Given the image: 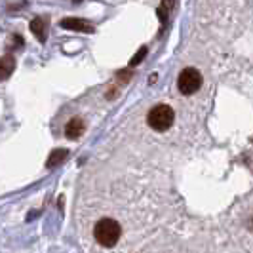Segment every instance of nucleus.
I'll use <instances>...</instances> for the list:
<instances>
[{"label": "nucleus", "instance_id": "8", "mask_svg": "<svg viewBox=\"0 0 253 253\" xmlns=\"http://www.w3.org/2000/svg\"><path fill=\"white\" fill-rule=\"evenodd\" d=\"M67 156H69V151H67V149H55V151L50 154V158H48V168H55V166L63 164Z\"/></svg>", "mask_w": 253, "mask_h": 253}, {"label": "nucleus", "instance_id": "1", "mask_svg": "<svg viewBox=\"0 0 253 253\" xmlns=\"http://www.w3.org/2000/svg\"><path fill=\"white\" fill-rule=\"evenodd\" d=\"M120 232H122V228L114 219H101L93 227L95 240L99 242L101 246H105V248H113L114 244L118 242V238H120Z\"/></svg>", "mask_w": 253, "mask_h": 253}, {"label": "nucleus", "instance_id": "2", "mask_svg": "<svg viewBox=\"0 0 253 253\" xmlns=\"http://www.w3.org/2000/svg\"><path fill=\"white\" fill-rule=\"evenodd\" d=\"M175 120V113L169 105H156L152 107L149 114H147V122L154 131H166L173 126Z\"/></svg>", "mask_w": 253, "mask_h": 253}, {"label": "nucleus", "instance_id": "9", "mask_svg": "<svg viewBox=\"0 0 253 253\" xmlns=\"http://www.w3.org/2000/svg\"><path fill=\"white\" fill-rule=\"evenodd\" d=\"M173 2H175V0H162V6L158 8V15H160L162 21H166V17H168V10L173 8Z\"/></svg>", "mask_w": 253, "mask_h": 253}, {"label": "nucleus", "instance_id": "10", "mask_svg": "<svg viewBox=\"0 0 253 253\" xmlns=\"http://www.w3.org/2000/svg\"><path fill=\"white\" fill-rule=\"evenodd\" d=\"M145 55H147V48L143 46V48H141V50L135 53V57L131 59V63H129V65H133V67H135V65H139L141 61H143V57H145Z\"/></svg>", "mask_w": 253, "mask_h": 253}, {"label": "nucleus", "instance_id": "4", "mask_svg": "<svg viewBox=\"0 0 253 253\" xmlns=\"http://www.w3.org/2000/svg\"><path fill=\"white\" fill-rule=\"evenodd\" d=\"M84 129H86V124H84V120L82 118H71L69 122H67V126H65V135H67V139H78L82 133H84Z\"/></svg>", "mask_w": 253, "mask_h": 253}, {"label": "nucleus", "instance_id": "7", "mask_svg": "<svg viewBox=\"0 0 253 253\" xmlns=\"http://www.w3.org/2000/svg\"><path fill=\"white\" fill-rule=\"evenodd\" d=\"M31 31H33V35H35L40 42L46 40V21H44V19H40V17L33 19V21H31Z\"/></svg>", "mask_w": 253, "mask_h": 253}, {"label": "nucleus", "instance_id": "11", "mask_svg": "<svg viewBox=\"0 0 253 253\" xmlns=\"http://www.w3.org/2000/svg\"><path fill=\"white\" fill-rule=\"evenodd\" d=\"M12 40H13V48H21V46H23V38L19 37V35H13L12 37Z\"/></svg>", "mask_w": 253, "mask_h": 253}, {"label": "nucleus", "instance_id": "6", "mask_svg": "<svg viewBox=\"0 0 253 253\" xmlns=\"http://www.w3.org/2000/svg\"><path fill=\"white\" fill-rule=\"evenodd\" d=\"M13 69H15V59L13 55H4L0 57V82L2 80H8L12 76Z\"/></svg>", "mask_w": 253, "mask_h": 253}, {"label": "nucleus", "instance_id": "3", "mask_svg": "<svg viewBox=\"0 0 253 253\" xmlns=\"http://www.w3.org/2000/svg\"><path fill=\"white\" fill-rule=\"evenodd\" d=\"M177 88L183 95H192L202 88V75L196 69H185L177 80Z\"/></svg>", "mask_w": 253, "mask_h": 253}, {"label": "nucleus", "instance_id": "5", "mask_svg": "<svg viewBox=\"0 0 253 253\" xmlns=\"http://www.w3.org/2000/svg\"><path fill=\"white\" fill-rule=\"evenodd\" d=\"M61 27L63 29H71V31H88V33H93V25L84 21V19H76V17H67L61 21Z\"/></svg>", "mask_w": 253, "mask_h": 253}]
</instances>
